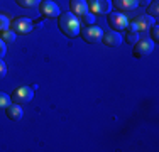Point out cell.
Masks as SVG:
<instances>
[{
  "label": "cell",
  "instance_id": "obj_6",
  "mask_svg": "<svg viewBox=\"0 0 159 152\" xmlns=\"http://www.w3.org/2000/svg\"><path fill=\"white\" fill-rule=\"evenodd\" d=\"M86 3H88V10H92V14L95 15L110 14V9H112L110 0H88Z\"/></svg>",
  "mask_w": 159,
  "mask_h": 152
},
{
  "label": "cell",
  "instance_id": "obj_17",
  "mask_svg": "<svg viewBox=\"0 0 159 152\" xmlns=\"http://www.w3.org/2000/svg\"><path fill=\"white\" fill-rule=\"evenodd\" d=\"M124 41H125V42H129V44H132V46H134V44L139 41V34L135 32V30H129V32L125 34V37H124Z\"/></svg>",
  "mask_w": 159,
  "mask_h": 152
},
{
  "label": "cell",
  "instance_id": "obj_11",
  "mask_svg": "<svg viewBox=\"0 0 159 152\" xmlns=\"http://www.w3.org/2000/svg\"><path fill=\"white\" fill-rule=\"evenodd\" d=\"M113 5L119 12H132L139 7V0H113Z\"/></svg>",
  "mask_w": 159,
  "mask_h": 152
},
{
  "label": "cell",
  "instance_id": "obj_23",
  "mask_svg": "<svg viewBox=\"0 0 159 152\" xmlns=\"http://www.w3.org/2000/svg\"><path fill=\"white\" fill-rule=\"evenodd\" d=\"M5 52H7V46H5V42H3V39L0 37V59L5 56Z\"/></svg>",
  "mask_w": 159,
  "mask_h": 152
},
{
  "label": "cell",
  "instance_id": "obj_3",
  "mask_svg": "<svg viewBox=\"0 0 159 152\" xmlns=\"http://www.w3.org/2000/svg\"><path fill=\"white\" fill-rule=\"evenodd\" d=\"M10 98L19 105L29 103V101H32V98H34V90L31 88V86H19V88H16L12 91V96Z\"/></svg>",
  "mask_w": 159,
  "mask_h": 152
},
{
  "label": "cell",
  "instance_id": "obj_7",
  "mask_svg": "<svg viewBox=\"0 0 159 152\" xmlns=\"http://www.w3.org/2000/svg\"><path fill=\"white\" fill-rule=\"evenodd\" d=\"M12 30L16 34H22V36H25V34L32 32L34 30V22L31 19L27 17H19L16 20L12 22Z\"/></svg>",
  "mask_w": 159,
  "mask_h": 152
},
{
  "label": "cell",
  "instance_id": "obj_15",
  "mask_svg": "<svg viewBox=\"0 0 159 152\" xmlns=\"http://www.w3.org/2000/svg\"><path fill=\"white\" fill-rule=\"evenodd\" d=\"M0 37L3 39V42H14L16 41V32L14 30H10V29H7V30H2V34H0Z\"/></svg>",
  "mask_w": 159,
  "mask_h": 152
},
{
  "label": "cell",
  "instance_id": "obj_10",
  "mask_svg": "<svg viewBox=\"0 0 159 152\" xmlns=\"http://www.w3.org/2000/svg\"><path fill=\"white\" fill-rule=\"evenodd\" d=\"M102 41H103L105 46H108V47H119L120 44H122V34L119 32V30H107V32L102 36Z\"/></svg>",
  "mask_w": 159,
  "mask_h": 152
},
{
  "label": "cell",
  "instance_id": "obj_12",
  "mask_svg": "<svg viewBox=\"0 0 159 152\" xmlns=\"http://www.w3.org/2000/svg\"><path fill=\"white\" fill-rule=\"evenodd\" d=\"M70 9L75 15H85L88 12V3H86V0H71Z\"/></svg>",
  "mask_w": 159,
  "mask_h": 152
},
{
  "label": "cell",
  "instance_id": "obj_24",
  "mask_svg": "<svg viewBox=\"0 0 159 152\" xmlns=\"http://www.w3.org/2000/svg\"><path fill=\"white\" fill-rule=\"evenodd\" d=\"M139 5H144V7H147V5H149V0H139Z\"/></svg>",
  "mask_w": 159,
  "mask_h": 152
},
{
  "label": "cell",
  "instance_id": "obj_2",
  "mask_svg": "<svg viewBox=\"0 0 159 152\" xmlns=\"http://www.w3.org/2000/svg\"><path fill=\"white\" fill-rule=\"evenodd\" d=\"M102 36H103V30H102V27H98L95 24H90V25H86V27L81 29V37L90 44H95L98 41H102Z\"/></svg>",
  "mask_w": 159,
  "mask_h": 152
},
{
  "label": "cell",
  "instance_id": "obj_9",
  "mask_svg": "<svg viewBox=\"0 0 159 152\" xmlns=\"http://www.w3.org/2000/svg\"><path fill=\"white\" fill-rule=\"evenodd\" d=\"M108 24L113 30H124L129 25V19L122 12H110L108 14Z\"/></svg>",
  "mask_w": 159,
  "mask_h": 152
},
{
  "label": "cell",
  "instance_id": "obj_5",
  "mask_svg": "<svg viewBox=\"0 0 159 152\" xmlns=\"http://www.w3.org/2000/svg\"><path fill=\"white\" fill-rule=\"evenodd\" d=\"M154 51V41L152 39H139L134 44V56L135 58H146Z\"/></svg>",
  "mask_w": 159,
  "mask_h": 152
},
{
  "label": "cell",
  "instance_id": "obj_25",
  "mask_svg": "<svg viewBox=\"0 0 159 152\" xmlns=\"http://www.w3.org/2000/svg\"><path fill=\"white\" fill-rule=\"evenodd\" d=\"M34 25H37V27H43V22H41V20H36V22H34Z\"/></svg>",
  "mask_w": 159,
  "mask_h": 152
},
{
  "label": "cell",
  "instance_id": "obj_18",
  "mask_svg": "<svg viewBox=\"0 0 159 152\" xmlns=\"http://www.w3.org/2000/svg\"><path fill=\"white\" fill-rule=\"evenodd\" d=\"M10 103H12V98H10L7 93L0 91V108H7Z\"/></svg>",
  "mask_w": 159,
  "mask_h": 152
},
{
  "label": "cell",
  "instance_id": "obj_16",
  "mask_svg": "<svg viewBox=\"0 0 159 152\" xmlns=\"http://www.w3.org/2000/svg\"><path fill=\"white\" fill-rule=\"evenodd\" d=\"M20 7H24V9H34V7H37L41 3V0H16Z\"/></svg>",
  "mask_w": 159,
  "mask_h": 152
},
{
  "label": "cell",
  "instance_id": "obj_20",
  "mask_svg": "<svg viewBox=\"0 0 159 152\" xmlns=\"http://www.w3.org/2000/svg\"><path fill=\"white\" fill-rule=\"evenodd\" d=\"M81 20L85 22L86 25H90V24H95V14H90V12H86L85 15H81Z\"/></svg>",
  "mask_w": 159,
  "mask_h": 152
},
{
  "label": "cell",
  "instance_id": "obj_21",
  "mask_svg": "<svg viewBox=\"0 0 159 152\" xmlns=\"http://www.w3.org/2000/svg\"><path fill=\"white\" fill-rule=\"evenodd\" d=\"M151 39H152L154 42L159 39V27H157V24H152V25H151Z\"/></svg>",
  "mask_w": 159,
  "mask_h": 152
},
{
  "label": "cell",
  "instance_id": "obj_19",
  "mask_svg": "<svg viewBox=\"0 0 159 152\" xmlns=\"http://www.w3.org/2000/svg\"><path fill=\"white\" fill-rule=\"evenodd\" d=\"M9 27H10L9 17H7V15H3V14H0V32H2V30H7Z\"/></svg>",
  "mask_w": 159,
  "mask_h": 152
},
{
  "label": "cell",
  "instance_id": "obj_22",
  "mask_svg": "<svg viewBox=\"0 0 159 152\" xmlns=\"http://www.w3.org/2000/svg\"><path fill=\"white\" fill-rule=\"evenodd\" d=\"M5 74H7V64L3 63V59H0V79L5 78Z\"/></svg>",
  "mask_w": 159,
  "mask_h": 152
},
{
  "label": "cell",
  "instance_id": "obj_1",
  "mask_svg": "<svg viewBox=\"0 0 159 152\" xmlns=\"http://www.w3.org/2000/svg\"><path fill=\"white\" fill-rule=\"evenodd\" d=\"M58 25H59V29H61V32L68 37H76L80 34V30H81L78 17L73 12H66V14L59 15L58 17Z\"/></svg>",
  "mask_w": 159,
  "mask_h": 152
},
{
  "label": "cell",
  "instance_id": "obj_4",
  "mask_svg": "<svg viewBox=\"0 0 159 152\" xmlns=\"http://www.w3.org/2000/svg\"><path fill=\"white\" fill-rule=\"evenodd\" d=\"M154 24V17H151V15L144 14V15H139V17H135L134 20L130 22V24L127 25L129 30H147L151 29V25Z\"/></svg>",
  "mask_w": 159,
  "mask_h": 152
},
{
  "label": "cell",
  "instance_id": "obj_8",
  "mask_svg": "<svg viewBox=\"0 0 159 152\" xmlns=\"http://www.w3.org/2000/svg\"><path fill=\"white\" fill-rule=\"evenodd\" d=\"M41 5V14L48 19H56L61 15V10H59V5L54 2V0H43L39 3Z\"/></svg>",
  "mask_w": 159,
  "mask_h": 152
},
{
  "label": "cell",
  "instance_id": "obj_14",
  "mask_svg": "<svg viewBox=\"0 0 159 152\" xmlns=\"http://www.w3.org/2000/svg\"><path fill=\"white\" fill-rule=\"evenodd\" d=\"M147 15H151V17H157L159 15V2L157 0H154V2H151L147 5Z\"/></svg>",
  "mask_w": 159,
  "mask_h": 152
},
{
  "label": "cell",
  "instance_id": "obj_13",
  "mask_svg": "<svg viewBox=\"0 0 159 152\" xmlns=\"http://www.w3.org/2000/svg\"><path fill=\"white\" fill-rule=\"evenodd\" d=\"M5 112H7V117H9L10 120H14V122L20 120V118H22V115H24V112H22L20 105L16 103V101H14V103H10L9 106H7Z\"/></svg>",
  "mask_w": 159,
  "mask_h": 152
}]
</instances>
